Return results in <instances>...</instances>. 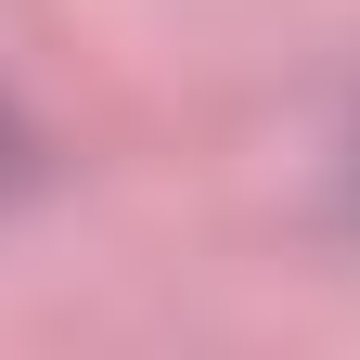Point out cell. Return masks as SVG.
Listing matches in <instances>:
<instances>
[{"label": "cell", "instance_id": "obj_1", "mask_svg": "<svg viewBox=\"0 0 360 360\" xmlns=\"http://www.w3.org/2000/svg\"><path fill=\"white\" fill-rule=\"evenodd\" d=\"M13 167H26V155H13V116H0V193H13Z\"/></svg>", "mask_w": 360, "mask_h": 360}]
</instances>
